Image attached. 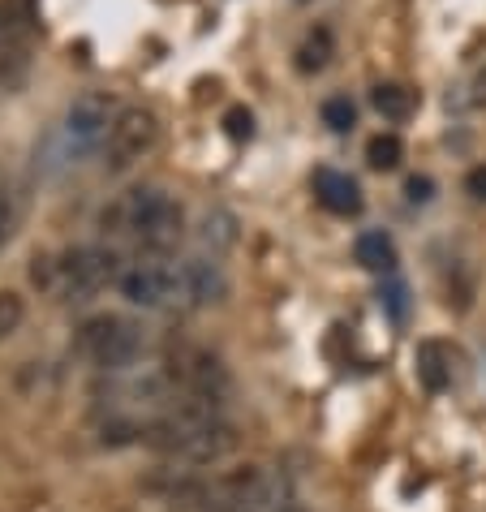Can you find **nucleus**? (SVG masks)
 Instances as JSON below:
<instances>
[{"instance_id":"obj_1","label":"nucleus","mask_w":486,"mask_h":512,"mask_svg":"<svg viewBox=\"0 0 486 512\" xmlns=\"http://www.w3.org/2000/svg\"><path fill=\"white\" fill-rule=\"evenodd\" d=\"M125 272L121 254L104 246H74L65 254H44L31 267V280L56 302H91L95 293H104L108 284H117Z\"/></svg>"},{"instance_id":"obj_2","label":"nucleus","mask_w":486,"mask_h":512,"mask_svg":"<svg viewBox=\"0 0 486 512\" xmlns=\"http://www.w3.org/2000/svg\"><path fill=\"white\" fill-rule=\"evenodd\" d=\"M104 233H130L138 237V246L147 254H168L181 241V203L173 194H164L160 186H138L130 194H121L112 207H104Z\"/></svg>"},{"instance_id":"obj_3","label":"nucleus","mask_w":486,"mask_h":512,"mask_svg":"<svg viewBox=\"0 0 486 512\" xmlns=\"http://www.w3.org/2000/svg\"><path fill=\"white\" fill-rule=\"evenodd\" d=\"M117 99H112L108 91H82L74 104L65 108L61 125L48 134L44 142V160L52 164H82L87 155L104 151V138L112 130V121H117Z\"/></svg>"},{"instance_id":"obj_4","label":"nucleus","mask_w":486,"mask_h":512,"mask_svg":"<svg viewBox=\"0 0 486 512\" xmlns=\"http://www.w3.org/2000/svg\"><path fill=\"white\" fill-rule=\"evenodd\" d=\"M74 349L99 371H130L142 358V327L121 315H95L78 327Z\"/></svg>"},{"instance_id":"obj_5","label":"nucleus","mask_w":486,"mask_h":512,"mask_svg":"<svg viewBox=\"0 0 486 512\" xmlns=\"http://www.w3.org/2000/svg\"><path fill=\"white\" fill-rule=\"evenodd\" d=\"M155 142H160V117L142 104H130V108L117 112V121H112L99 155H104L108 173H130L138 160H147L155 151Z\"/></svg>"},{"instance_id":"obj_6","label":"nucleus","mask_w":486,"mask_h":512,"mask_svg":"<svg viewBox=\"0 0 486 512\" xmlns=\"http://www.w3.org/2000/svg\"><path fill=\"white\" fill-rule=\"evenodd\" d=\"M117 289L130 306H142V310L168 306L177 302V263H164V254H147L138 263H125Z\"/></svg>"},{"instance_id":"obj_7","label":"nucleus","mask_w":486,"mask_h":512,"mask_svg":"<svg viewBox=\"0 0 486 512\" xmlns=\"http://www.w3.org/2000/svg\"><path fill=\"white\" fill-rule=\"evenodd\" d=\"M168 379H173V388L177 392H194V396H220L224 401V392H228V371H224V362L216 358V353H207V349H181L173 366H164Z\"/></svg>"},{"instance_id":"obj_8","label":"nucleus","mask_w":486,"mask_h":512,"mask_svg":"<svg viewBox=\"0 0 486 512\" xmlns=\"http://www.w3.org/2000/svg\"><path fill=\"white\" fill-rule=\"evenodd\" d=\"M228 293V280H224V267L216 259H185L177 263V297L185 306H211Z\"/></svg>"},{"instance_id":"obj_9","label":"nucleus","mask_w":486,"mask_h":512,"mask_svg":"<svg viewBox=\"0 0 486 512\" xmlns=\"http://www.w3.org/2000/svg\"><path fill=\"white\" fill-rule=\"evenodd\" d=\"M413 371H418V383L426 392H448L456 379V358L443 340H418V349H413Z\"/></svg>"},{"instance_id":"obj_10","label":"nucleus","mask_w":486,"mask_h":512,"mask_svg":"<svg viewBox=\"0 0 486 512\" xmlns=\"http://www.w3.org/2000/svg\"><path fill=\"white\" fill-rule=\"evenodd\" d=\"M314 198L332 211V216H357L362 211V186L349 173H336V168H319L314 173Z\"/></svg>"},{"instance_id":"obj_11","label":"nucleus","mask_w":486,"mask_h":512,"mask_svg":"<svg viewBox=\"0 0 486 512\" xmlns=\"http://www.w3.org/2000/svg\"><path fill=\"white\" fill-rule=\"evenodd\" d=\"M233 448H237V431H233V426H228V422H211L207 431H198L173 461H181V465H211V461H224Z\"/></svg>"},{"instance_id":"obj_12","label":"nucleus","mask_w":486,"mask_h":512,"mask_svg":"<svg viewBox=\"0 0 486 512\" xmlns=\"http://www.w3.org/2000/svg\"><path fill=\"white\" fill-rule=\"evenodd\" d=\"M353 254H357V263H362L366 272H383V276L396 272V241L383 229H370V233L357 237Z\"/></svg>"},{"instance_id":"obj_13","label":"nucleus","mask_w":486,"mask_h":512,"mask_svg":"<svg viewBox=\"0 0 486 512\" xmlns=\"http://www.w3.org/2000/svg\"><path fill=\"white\" fill-rule=\"evenodd\" d=\"M198 241L211 250V254H224L237 246V216L224 207H211L203 211V224H198Z\"/></svg>"},{"instance_id":"obj_14","label":"nucleus","mask_w":486,"mask_h":512,"mask_svg":"<svg viewBox=\"0 0 486 512\" xmlns=\"http://www.w3.org/2000/svg\"><path fill=\"white\" fill-rule=\"evenodd\" d=\"M370 104H375V112L388 121H409L413 112H418V95L409 87H400V82H379L375 95H370Z\"/></svg>"},{"instance_id":"obj_15","label":"nucleus","mask_w":486,"mask_h":512,"mask_svg":"<svg viewBox=\"0 0 486 512\" xmlns=\"http://www.w3.org/2000/svg\"><path fill=\"white\" fill-rule=\"evenodd\" d=\"M22 216H26V190L13 177H5V181H0V250L13 241Z\"/></svg>"},{"instance_id":"obj_16","label":"nucleus","mask_w":486,"mask_h":512,"mask_svg":"<svg viewBox=\"0 0 486 512\" xmlns=\"http://www.w3.org/2000/svg\"><path fill=\"white\" fill-rule=\"evenodd\" d=\"M327 61H332V31L319 26V31H310L306 44L297 48V69H302V74H319Z\"/></svg>"},{"instance_id":"obj_17","label":"nucleus","mask_w":486,"mask_h":512,"mask_svg":"<svg viewBox=\"0 0 486 512\" xmlns=\"http://www.w3.org/2000/svg\"><path fill=\"white\" fill-rule=\"evenodd\" d=\"M400 160H405V142H400L396 134H375L366 147V164L375 168V173H392V168H400Z\"/></svg>"},{"instance_id":"obj_18","label":"nucleus","mask_w":486,"mask_h":512,"mask_svg":"<svg viewBox=\"0 0 486 512\" xmlns=\"http://www.w3.org/2000/svg\"><path fill=\"white\" fill-rule=\"evenodd\" d=\"M31 69V52L18 39H0V87H13L22 82V74Z\"/></svg>"},{"instance_id":"obj_19","label":"nucleus","mask_w":486,"mask_h":512,"mask_svg":"<svg viewBox=\"0 0 486 512\" xmlns=\"http://www.w3.org/2000/svg\"><path fill=\"white\" fill-rule=\"evenodd\" d=\"M323 125H327V130H336V134H349L353 125H357V108H353V99H349V95H332V99H323Z\"/></svg>"},{"instance_id":"obj_20","label":"nucleus","mask_w":486,"mask_h":512,"mask_svg":"<svg viewBox=\"0 0 486 512\" xmlns=\"http://www.w3.org/2000/svg\"><path fill=\"white\" fill-rule=\"evenodd\" d=\"M22 319H26V302L18 293H0V340H9L13 332H18L22 327Z\"/></svg>"},{"instance_id":"obj_21","label":"nucleus","mask_w":486,"mask_h":512,"mask_svg":"<svg viewBox=\"0 0 486 512\" xmlns=\"http://www.w3.org/2000/svg\"><path fill=\"white\" fill-rule=\"evenodd\" d=\"M379 302H383V310H388V315L396 319V323H405L409 319V289L400 280H388L379 289Z\"/></svg>"},{"instance_id":"obj_22","label":"nucleus","mask_w":486,"mask_h":512,"mask_svg":"<svg viewBox=\"0 0 486 512\" xmlns=\"http://www.w3.org/2000/svg\"><path fill=\"white\" fill-rule=\"evenodd\" d=\"M224 125H228V134H233V138H250L254 134V117H250L246 108H233L224 117Z\"/></svg>"},{"instance_id":"obj_23","label":"nucleus","mask_w":486,"mask_h":512,"mask_svg":"<svg viewBox=\"0 0 486 512\" xmlns=\"http://www.w3.org/2000/svg\"><path fill=\"white\" fill-rule=\"evenodd\" d=\"M409 198H413V203H431V190H435V181L431 177H409Z\"/></svg>"},{"instance_id":"obj_24","label":"nucleus","mask_w":486,"mask_h":512,"mask_svg":"<svg viewBox=\"0 0 486 512\" xmlns=\"http://www.w3.org/2000/svg\"><path fill=\"white\" fill-rule=\"evenodd\" d=\"M465 190H469V194H474V198H478V203H486V164H482V168H474V173H469V177H465Z\"/></svg>"},{"instance_id":"obj_25","label":"nucleus","mask_w":486,"mask_h":512,"mask_svg":"<svg viewBox=\"0 0 486 512\" xmlns=\"http://www.w3.org/2000/svg\"><path fill=\"white\" fill-rule=\"evenodd\" d=\"M276 512H302V508H293V504H284V508H276Z\"/></svg>"}]
</instances>
